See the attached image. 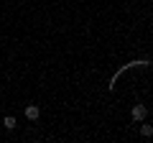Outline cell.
<instances>
[{"label":"cell","mask_w":153,"mask_h":143,"mask_svg":"<svg viewBox=\"0 0 153 143\" xmlns=\"http://www.w3.org/2000/svg\"><path fill=\"white\" fill-rule=\"evenodd\" d=\"M130 118H133L135 123H143V120L148 118V107H146V105H133V110H130Z\"/></svg>","instance_id":"obj_2"},{"label":"cell","mask_w":153,"mask_h":143,"mask_svg":"<svg viewBox=\"0 0 153 143\" xmlns=\"http://www.w3.org/2000/svg\"><path fill=\"white\" fill-rule=\"evenodd\" d=\"M140 136H143V138H151V136H153V125H151V123L143 120V125H140Z\"/></svg>","instance_id":"obj_5"},{"label":"cell","mask_w":153,"mask_h":143,"mask_svg":"<svg viewBox=\"0 0 153 143\" xmlns=\"http://www.w3.org/2000/svg\"><path fill=\"white\" fill-rule=\"evenodd\" d=\"M16 125H18V123H16V118H13V115L3 118V128H5V130H16Z\"/></svg>","instance_id":"obj_4"},{"label":"cell","mask_w":153,"mask_h":143,"mask_svg":"<svg viewBox=\"0 0 153 143\" xmlns=\"http://www.w3.org/2000/svg\"><path fill=\"white\" fill-rule=\"evenodd\" d=\"M135 66H143V69H148V66H151V59H138V61H128V64H123L120 69H117V72L112 74V79H110V89H115V84H117V79H120V77L125 74L128 69H135Z\"/></svg>","instance_id":"obj_1"},{"label":"cell","mask_w":153,"mask_h":143,"mask_svg":"<svg viewBox=\"0 0 153 143\" xmlns=\"http://www.w3.org/2000/svg\"><path fill=\"white\" fill-rule=\"evenodd\" d=\"M38 115H41V107L38 105H26V118L28 120H38Z\"/></svg>","instance_id":"obj_3"}]
</instances>
